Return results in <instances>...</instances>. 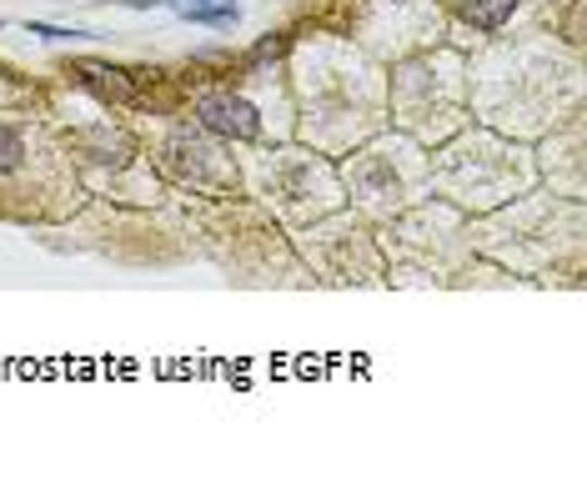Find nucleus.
<instances>
[{
	"label": "nucleus",
	"instance_id": "1",
	"mask_svg": "<svg viewBox=\"0 0 587 492\" xmlns=\"http://www.w3.org/2000/svg\"><path fill=\"white\" fill-rule=\"evenodd\" d=\"M196 116H201V126H207L211 136H226V142H257V136H261L257 106L241 101V96H232V91L201 96Z\"/></svg>",
	"mask_w": 587,
	"mask_h": 492
},
{
	"label": "nucleus",
	"instance_id": "2",
	"mask_svg": "<svg viewBox=\"0 0 587 492\" xmlns=\"http://www.w3.org/2000/svg\"><path fill=\"white\" fill-rule=\"evenodd\" d=\"M151 5H171L182 21H196V26H211V30H232L241 21L236 0H130V11H151Z\"/></svg>",
	"mask_w": 587,
	"mask_h": 492
},
{
	"label": "nucleus",
	"instance_id": "3",
	"mask_svg": "<svg viewBox=\"0 0 587 492\" xmlns=\"http://www.w3.org/2000/svg\"><path fill=\"white\" fill-rule=\"evenodd\" d=\"M76 81L86 91H96L101 101H136V76L121 71V65L105 61H76Z\"/></svg>",
	"mask_w": 587,
	"mask_h": 492
},
{
	"label": "nucleus",
	"instance_id": "4",
	"mask_svg": "<svg viewBox=\"0 0 587 492\" xmlns=\"http://www.w3.org/2000/svg\"><path fill=\"white\" fill-rule=\"evenodd\" d=\"M512 11H517V0H462V5H457V15H462L472 30H502L512 21Z\"/></svg>",
	"mask_w": 587,
	"mask_h": 492
},
{
	"label": "nucleus",
	"instance_id": "5",
	"mask_svg": "<svg viewBox=\"0 0 587 492\" xmlns=\"http://www.w3.org/2000/svg\"><path fill=\"white\" fill-rule=\"evenodd\" d=\"M21 156H26V142H21V131L0 121V171H21Z\"/></svg>",
	"mask_w": 587,
	"mask_h": 492
},
{
	"label": "nucleus",
	"instance_id": "6",
	"mask_svg": "<svg viewBox=\"0 0 587 492\" xmlns=\"http://www.w3.org/2000/svg\"><path fill=\"white\" fill-rule=\"evenodd\" d=\"M30 81H21V76H11V71H0V111L5 106H21V101H30Z\"/></svg>",
	"mask_w": 587,
	"mask_h": 492
},
{
	"label": "nucleus",
	"instance_id": "7",
	"mask_svg": "<svg viewBox=\"0 0 587 492\" xmlns=\"http://www.w3.org/2000/svg\"><path fill=\"white\" fill-rule=\"evenodd\" d=\"M26 30L30 36H46V40H76V36H86V30H65V26H46V21H26Z\"/></svg>",
	"mask_w": 587,
	"mask_h": 492
},
{
	"label": "nucleus",
	"instance_id": "8",
	"mask_svg": "<svg viewBox=\"0 0 587 492\" xmlns=\"http://www.w3.org/2000/svg\"><path fill=\"white\" fill-rule=\"evenodd\" d=\"M287 51V36H276V40H261L257 51H251V61H272V56Z\"/></svg>",
	"mask_w": 587,
	"mask_h": 492
},
{
	"label": "nucleus",
	"instance_id": "9",
	"mask_svg": "<svg viewBox=\"0 0 587 492\" xmlns=\"http://www.w3.org/2000/svg\"><path fill=\"white\" fill-rule=\"evenodd\" d=\"M0 26H5V21H0Z\"/></svg>",
	"mask_w": 587,
	"mask_h": 492
}]
</instances>
